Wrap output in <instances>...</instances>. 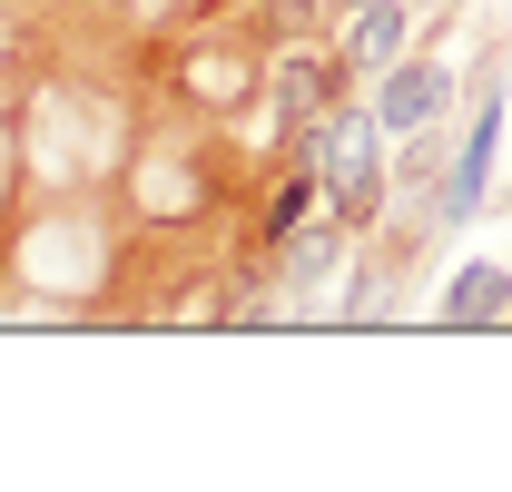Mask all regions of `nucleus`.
<instances>
[{
	"label": "nucleus",
	"mask_w": 512,
	"mask_h": 492,
	"mask_svg": "<svg viewBox=\"0 0 512 492\" xmlns=\"http://www.w3.org/2000/svg\"><path fill=\"white\" fill-rule=\"evenodd\" d=\"M119 266L128 217L109 187H10L0 197V325H20V315L109 325Z\"/></svg>",
	"instance_id": "obj_1"
},
{
	"label": "nucleus",
	"mask_w": 512,
	"mask_h": 492,
	"mask_svg": "<svg viewBox=\"0 0 512 492\" xmlns=\"http://www.w3.org/2000/svg\"><path fill=\"white\" fill-rule=\"evenodd\" d=\"M119 217L128 237H168V246H227L237 217L256 197V158L237 128L217 119H188V109H148L138 148L119 168Z\"/></svg>",
	"instance_id": "obj_2"
},
{
	"label": "nucleus",
	"mask_w": 512,
	"mask_h": 492,
	"mask_svg": "<svg viewBox=\"0 0 512 492\" xmlns=\"http://www.w3.org/2000/svg\"><path fill=\"white\" fill-rule=\"evenodd\" d=\"M316 158H325V217H345L355 237H375L384 207H394V138H384L375 99H345L335 128L316 138Z\"/></svg>",
	"instance_id": "obj_3"
},
{
	"label": "nucleus",
	"mask_w": 512,
	"mask_h": 492,
	"mask_svg": "<svg viewBox=\"0 0 512 492\" xmlns=\"http://www.w3.org/2000/svg\"><path fill=\"white\" fill-rule=\"evenodd\" d=\"M365 99H375L384 138H414V128H444L453 109H463V69H453L444 50L424 40V50H404V60L384 69V79L365 89Z\"/></svg>",
	"instance_id": "obj_4"
},
{
	"label": "nucleus",
	"mask_w": 512,
	"mask_h": 492,
	"mask_svg": "<svg viewBox=\"0 0 512 492\" xmlns=\"http://www.w3.org/2000/svg\"><path fill=\"white\" fill-rule=\"evenodd\" d=\"M335 50H345L355 79L375 89L404 50H424V10H414V0H345V10H335Z\"/></svg>",
	"instance_id": "obj_5"
},
{
	"label": "nucleus",
	"mask_w": 512,
	"mask_h": 492,
	"mask_svg": "<svg viewBox=\"0 0 512 492\" xmlns=\"http://www.w3.org/2000/svg\"><path fill=\"white\" fill-rule=\"evenodd\" d=\"M434 315H444V325H463V335L512 325V266H493V256H463V266L444 276V296H434Z\"/></svg>",
	"instance_id": "obj_6"
},
{
	"label": "nucleus",
	"mask_w": 512,
	"mask_h": 492,
	"mask_svg": "<svg viewBox=\"0 0 512 492\" xmlns=\"http://www.w3.org/2000/svg\"><path fill=\"white\" fill-rule=\"evenodd\" d=\"M493 207H503V217H512V187H493Z\"/></svg>",
	"instance_id": "obj_7"
},
{
	"label": "nucleus",
	"mask_w": 512,
	"mask_h": 492,
	"mask_svg": "<svg viewBox=\"0 0 512 492\" xmlns=\"http://www.w3.org/2000/svg\"><path fill=\"white\" fill-rule=\"evenodd\" d=\"M503 40H512V0H503Z\"/></svg>",
	"instance_id": "obj_8"
}]
</instances>
